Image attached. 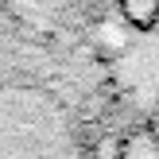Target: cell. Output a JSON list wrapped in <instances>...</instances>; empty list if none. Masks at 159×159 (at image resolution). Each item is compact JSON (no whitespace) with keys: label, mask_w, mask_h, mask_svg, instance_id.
Wrapping results in <instances>:
<instances>
[{"label":"cell","mask_w":159,"mask_h":159,"mask_svg":"<svg viewBox=\"0 0 159 159\" xmlns=\"http://www.w3.org/2000/svg\"><path fill=\"white\" fill-rule=\"evenodd\" d=\"M0 159H89L70 97L35 74L0 78Z\"/></svg>","instance_id":"cell-1"},{"label":"cell","mask_w":159,"mask_h":159,"mask_svg":"<svg viewBox=\"0 0 159 159\" xmlns=\"http://www.w3.org/2000/svg\"><path fill=\"white\" fill-rule=\"evenodd\" d=\"M113 159H159V132L155 128H132L116 144Z\"/></svg>","instance_id":"cell-2"},{"label":"cell","mask_w":159,"mask_h":159,"mask_svg":"<svg viewBox=\"0 0 159 159\" xmlns=\"http://www.w3.org/2000/svg\"><path fill=\"white\" fill-rule=\"evenodd\" d=\"M120 20L136 31H152L159 23V0H113Z\"/></svg>","instance_id":"cell-3"}]
</instances>
